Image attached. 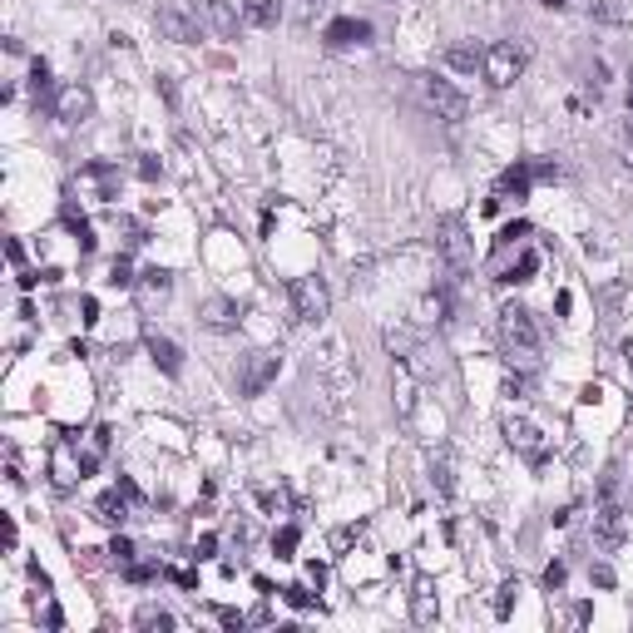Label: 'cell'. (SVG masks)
<instances>
[{"label": "cell", "instance_id": "6da1fadb", "mask_svg": "<svg viewBox=\"0 0 633 633\" xmlns=\"http://www.w3.org/2000/svg\"><path fill=\"white\" fill-rule=\"evenodd\" d=\"M500 342L510 356H534L540 352V326H534L530 307H520V302H505L500 307Z\"/></svg>", "mask_w": 633, "mask_h": 633}, {"label": "cell", "instance_id": "7a4b0ae2", "mask_svg": "<svg viewBox=\"0 0 633 633\" xmlns=\"http://www.w3.org/2000/svg\"><path fill=\"white\" fill-rule=\"evenodd\" d=\"M524 65H530V50L515 45V40H500V45L485 50V80H490V90H510L515 80L524 75Z\"/></svg>", "mask_w": 633, "mask_h": 633}, {"label": "cell", "instance_id": "3957f363", "mask_svg": "<svg viewBox=\"0 0 633 633\" xmlns=\"http://www.w3.org/2000/svg\"><path fill=\"white\" fill-rule=\"evenodd\" d=\"M84 475H90V466H84V456H80V440L60 436L55 446H50V485H55V490H75Z\"/></svg>", "mask_w": 633, "mask_h": 633}, {"label": "cell", "instance_id": "277c9868", "mask_svg": "<svg viewBox=\"0 0 633 633\" xmlns=\"http://www.w3.org/2000/svg\"><path fill=\"white\" fill-rule=\"evenodd\" d=\"M292 312H298V322L322 326L326 312H332V292H326V282L322 278H298L292 282Z\"/></svg>", "mask_w": 633, "mask_h": 633}, {"label": "cell", "instance_id": "5b68a950", "mask_svg": "<svg viewBox=\"0 0 633 633\" xmlns=\"http://www.w3.org/2000/svg\"><path fill=\"white\" fill-rule=\"evenodd\" d=\"M505 440H510V450H520L530 466H544V460H550V440H544L540 426H534V420H524V416L505 420Z\"/></svg>", "mask_w": 633, "mask_h": 633}, {"label": "cell", "instance_id": "8992f818", "mask_svg": "<svg viewBox=\"0 0 633 633\" xmlns=\"http://www.w3.org/2000/svg\"><path fill=\"white\" fill-rule=\"evenodd\" d=\"M168 298H174V272L168 268H144L139 282H134V302H139V312L154 316Z\"/></svg>", "mask_w": 633, "mask_h": 633}, {"label": "cell", "instance_id": "52a82bcc", "mask_svg": "<svg viewBox=\"0 0 633 633\" xmlns=\"http://www.w3.org/2000/svg\"><path fill=\"white\" fill-rule=\"evenodd\" d=\"M278 372H282V356L278 352H252L248 366H242V376H238V392L242 396H262L272 382H278Z\"/></svg>", "mask_w": 633, "mask_h": 633}, {"label": "cell", "instance_id": "ba28073f", "mask_svg": "<svg viewBox=\"0 0 633 633\" xmlns=\"http://www.w3.org/2000/svg\"><path fill=\"white\" fill-rule=\"evenodd\" d=\"M55 119L70 124V129H80V124L94 119V94H90V84H65V90L55 94Z\"/></svg>", "mask_w": 633, "mask_h": 633}, {"label": "cell", "instance_id": "9c48e42d", "mask_svg": "<svg viewBox=\"0 0 633 633\" xmlns=\"http://www.w3.org/2000/svg\"><path fill=\"white\" fill-rule=\"evenodd\" d=\"M75 184L84 188V194H94V198H119L124 174H119V164H104V158H94V164H84L80 174H75Z\"/></svg>", "mask_w": 633, "mask_h": 633}, {"label": "cell", "instance_id": "30bf717a", "mask_svg": "<svg viewBox=\"0 0 633 633\" xmlns=\"http://www.w3.org/2000/svg\"><path fill=\"white\" fill-rule=\"evenodd\" d=\"M426 104L436 109V119H446V124H460V119H466V94H460L450 80H436V75H430V80H426Z\"/></svg>", "mask_w": 633, "mask_h": 633}, {"label": "cell", "instance_id": "8fae6325", "mask_svg": "<svg viewBox=\"0 0 633 633\" xmlns=\"http://www.w3.org/2000/svg\"><path fill=\"white\" fill-rule=\"evenodd\" d=\"M436 242H440V258L450 262V272H466L470 268V238H466V223H460V218H446Z\"/></svg>", "mask_w": 633, "mask_h": 633}, {"label": "cell", "instance_id": "7c38bea8", "mask_svg": "<svg viewBox=\"0 0 633 633\" xmlns=\"http://www.w3.org/2000/svg\"><path fill=\"white\" fill-rule=\"evenodd\" d=\"M154 25H158V35L174 40V45H198V35H203V25H198L194 15H184V10H174V5L158 10Z\"/></svg>", "mask_w": 633, "mask_h": 633}, {"label": "cell", "instance_id": "4fadbf2b", "mask_svg": "<svg viewBox=\"0 0 633 633\" xmlns=\"http://www.w3.org/2000/svg\"><path fill=\"white\" fill-rule=\"evenodd\" d=\"M366 40H372V25L356 20V15H336L332 25L322 30V45L326 50H352V45H366Z\"/></svg>", "mask_w": 633, "mask_h": 633}, {"label": "cell", "instance_id": "5bb4252c", "mask_svg": "<svg viewBox=\"0 0 633 633\" xmlns=\"http://www.w3.org/2000/svg\"><path fill=\"white\" fill-rule=\"evenodd\" d=\"M144 352H149V362H154L164 376H178V372H184V346H178L174 336L149 332V336H144Z\"/></svg>", "mask_w": 633, "mask_h": 633}, {"label": "cell", "instance_id": "9a60e30c", "mask_svg": "<svg viewBox=\"0 0 633 633\" xmlns=\"http://www.w3.org/2000/svg\"><path fill=\"white\" fill-rule=\"evenodd\" d=\"M411 619H416L420 628H430L440 619V594H436V579L420 574L416 589H411Z\"/></svg>", "mask_w": 633, "mask_h": 633}, {"label": "cell", "instance_id": "2e32d148", "mask_svg": "<svg viewBox=\"0 0 633 633\" xmlns=\"http://www.w3.org/2000/svg\"><path fill=\"white\" fill-rule=\"evenodd\" d=\"M198 15H203V25L213 30V35H223V40L238 35V5L233 0H198Z\"/></svg>", "mask_w": 633, "mask_h": 633}, {"label": "cell", "instance_id": "e0dca14e", "mask_svg": "<svg viewBox=\"0 0 633 633\" xmlns=\"http://www.w3.org/2000/svg\"><path fill=\"white\" fill-rule=\"evenodd\" d=\"M129 505H134V500L119 490V485H114V490H104L99 500H94V520H99V524H109V530H119V524L129 520Z\"/></svg>", "mask_w": 633, "mask_h": 633}, {"label": "cell", "instance_id": "ac0fdd59", "mask_svg": "<svg viewBox=\"0 0 633 633\" xmlns=\"http://www.w3.org/2000/svg\"><path fill=\"white\" fill-rule=\"evenodd\" d=\"M198 316H203L208 332H233L242 312H238V302H233V298H208L203 307H198Z\"/></svg>", "mask_w": 633, "mask_h": 633}, {"label": "cell", "instance_id": "d6986e66", "mask_svg": "<svg viewBox=\"0 0 633 633\" xmlns=\"http://www.w3.org/2000/svg\"><path fill=\"white\" fill-rule=\"evenodd\" d=\"M530 184H534V164H515L500 174V184H495V194L500 198H515V203H524L530 198Z\"/></svg>", "mask_w": 633, "mask_h": 633}, {"label": "cell", "instance_id": "ffe728a7", "mask_svg": "<svg viewBox=\"0 0 633 633\" xmlns=\"http://www.w3.org/2000/svg\"><path fill=\"white\" fill-rule=\"evenodd\" d=\"M594 534H599V544H604V550H619V544H624V534H628L624 515H619L614 505H604V510L594 515Z\"/></svg>", "mask_w": 633, "mask_h": 633}, {"label": "cell", "instance_id": "44dd1931", "mask_svg": "<svg viewBox=\"0 0 633 633\" xmlns=\"http://www.w3.org/2000/svg\"><path fill=\"white\" fill-rule=\"evenodd\" d=\"M238 10L258 30H278V20H282V0H238Z\"/></svg>", "mask_w": 633, "mask_h": 633}, {"label": "cell", "instance_id": "7402d4cb", "mask_svg": "<svg viewBox=\"0 0 633 633\" xmlns=\"http://www.w3.org/2000/svg\"><path fill=\"white\" fill-rule=\"evenodd\" d=\"M446 65L456 70V75H475V70L485 65V50L475 45V40H460V45L446 50Z\"/></svg>", "mask_w": 633, "mask_h": 633}, {"label": "cell", "instance_id": "603a6c76", "mask_svg": "<svg viewBox=\"0 0 633 633\" xmlns=\"http://www.w3.org/2000/svg\"><path fill=\"white\" fill-rule=\"evenodd\" d=\"M60 218H65V228L75 233L80 252H94V233H90V223H84V213L75 208V198H65V203H60Z\"/></svg>", "mask_w": 633, "mask_h": 633}, {"label": "cell", "instance_id": "cb8c5ba5", "mask_svg": "<svg viewBox=\"0 0 633 633\" xmlns=\"http://www.w3.org/2000/svg\"><path fill=\"white\" fill-rule=\"evenodd\" d=\"M134 624H139V628H158V633H168V628L178 624V619L168 614L164 604H139V614H134Z\"/></svg>", "mask_w": 633, "mask_h": 633}, {"label": "cell", "instance_id": "d4e9b609", "mask_svg": "<svg viewBox=\"0 0 633 633\" xmlns=\"http://www.w3.org/2000/svg\"><path fill=\"white\" fill-rule=\"evenodd\" d=\"M534 272H540V252H534V248H524L520 258H515L510 268H505V278H500V282H530Z\"/></svg>", "mask_w": 633, "mask_h": 633}, {"label": "cell", "instance_id": "484cf974", "mask_svg": "<svg viewBox=\"0 0 633 633\" xmlns=\"http://www.w3.org/2000/svg\"><path fill=\"white\" fill-rule=\"evenodd\" d=\"M298 544H302L298 524H282V530L272 534V554H278V559H292V554H298Z\"/></svg>", "mask_w": 633, "mask_h": 633}, {"label": "cell", "instance_id": "4316f807", "mask_svg": "<svg viewBox=\"0 0 633 633\" xmlns=\"http://www.w3.org/2000/svg\"><path fill=\"white\" fill-rule=\"evenodd\" d=\"M530 238V223H524V218H515V223H505L500 233H495V252H510L515 242H524Z\"/></svg>", "mask_w": 633, "mask_h": 633}, {"label": "cell", "instance_id": "83f0119b", "mask_svg": "<svg viewBox=\"0 0 633 633\" xmlns=\"http://www.w3.org/2000/svg\"><path fill=\"white\" fill-rule=\"evenodd\" d=\"M134 282H139V278H134V262L129 258H114L109 262V288H134Z\"/></svg>", "mask_w": 633, "mask_h": 633}, {"label": "cell", "instance_id": "f1b7e54d", "mask_svg": "<svg viewBox=\"0 0 633 633\" xmlns=\"http://www.w3.org/2000/svg\"><path fill=\"white\" fill-rule=\"evenodd\" d=\"M520 604V579H510V584H500V599H495V614H510V609Z\"/></svg>", "mask_w": 633, "mask_h": 633}, {"label": "cell", "instance_id": "f546056e", "mask_svg": "<svg viewBox=\"0 0 633 633\" xmlns=\"http://www.w3.org/2000/svg\"><path fill=\"white\" fill-rule=\"evenodd\" d=\"M282 599H288L292 609H316V594L307 584H292V589H282Z\"/></svg>", "mask_w": 633, "mask_h": 633}, {"label": "cell", "instance_id": "4dcf8cb0", "mask_svg": "<svg viewBox=\"0 0 633 633\" xmlns=\"http://www.w3.org/2000/svg\"><path fill=\"white\" fill-rule=\"evenodd\" d=\"M30 90H35V99L50 90V65H45V60H35V65H30Z\"/></svg>", "mask_w": 633, "mask_h": 633}, {"label": "cell", "instance_id": "1f68e13d", "mask_svg": "<svg viewBox=\"0 0 633 633\" xmlns=\"http://www.w3.org/2000/svg\"><path fill=\"white\" fill-rule=\"evenodd\" d=\"M124 579L129 584H149V579H158V564H124Z\"/></svg>", "mask_w": 633, "mask_h": 633}, {"label": "cell", "instance_id": "d6a6232c", "mask_svg": "<svg viewBox=\"0 0 633 633\" xmlns=\"http://www.w3.org/2000/svg\"><path fill=\"white\" fill-rule=\"evenodd\" d=\"M109 554H114V564H134V544L129 540H124V534H114V544H109Z\"/></svg>", "mask_w": 633, "mask_h": 633}, {"label": "cell", "instance_id": "836d02e7", "mask_svg": "<svg viewBox=\"0 0 633 633\" xmlns=\"http://www.w3.org/2000/svg\"><path fill=\"white\" fill-rule=\"evenodd\" d=\"M564 579H569V569H564V564H559V559H554V564L544 569V589H564Z\"/></svg>", "mask_w": 633, "mask_h": 633}, {"label": "cell", "instance_id": "e575fe53", "mask_svg": "<svg viewBox=\"0 0 633 633\" xmlns=\"http://www.w3.org/2000/svg\"><path fill=\"white\" fill-rule=\"evenodd\" d=\"M139 178H149V184H154V178H164V164H158L154 154H144L139 158Z\"/></svg>", "mask_w": 633, "mask_h": 633}, {"label": "cell", "instance_id": "d590c367", "mask_svg": "<svg viewBox=\"0 0 633 633\" xmlns=\"http://www.w3.org/2000/svg\"><path fill=\"white\" fill-rule=\"evenodd\" d=\"M589 579H594L599 589H614V569H609V564H594V569H589Z\"/></svg>", "mask_w": 633, "mask_h": 633}, {"label": "cell", "instance_id": "8d00e7d4", "mask_svg": "<svg viewBox=\"0 0 633 633\" xmlns=\"http://www.w3.org/2000/svg\"><path fill=\"white\" fill-rule=\"evenodd\" d=\"M218 624H223V628H242L248 619H242L238 609H218Z\"/></svg>", "mask_w": 633, "mask_h": 633}, {"label": "cell", "instance_id": "74e56055", "mask_svg": "<svg viewBox=\"0 0 633 633\" xmlns=\"http://www.w3.org/2000/svg\"><path fill=\"white\" fill-rule=\"evenodd\" d=\"M174 584L178 589H198V569H174Z\"/></svg>", "mask_w": 633, "mask_h": 633}, {"label": "cell", "instance_id": "f35d334b", "mask_svg": "<svg viewBox=\"0 0 633 633\" xmlns=\"http://www.w3.org/2000/svg\"><path fill=\"white\" fill-rule=\"evenodd\" d=\"M213 550H218V540H213V534H203V540L194 544V559H213Z\"/></svg>", "mask_w": 633, "mask_h": 633}, {"label": "cell", "instance_id": "ab89813d", "mask_svg": "<svg viewBox=\"0 0 633 633\" xmlns=\"http://www.w3.org/2000/svg\"><path fill=\"white\" fill-rule=\"evenodd\" d=\"M45 628H65V614H60V604H45Z\"/></svg>", "mask_w": 633, "mask_h": 633}, {"label": "cell", "instance_id": "60d3db41", "mask_svg": "<svg viewBox=\"0 0 633 633\" xmlns=\"http://www.w3.org/2000/svg\"><path fill=\"white\" fill-rule=\"evenodd\" d=\"M307 584H312V589L326 584V569H322V564H307Z\"/></svg>", "mask_w": 633, "mask_h": 633}, {"label": "cell", "instance_id": "b9f144b4", "mask_svg": "<svg viewBox=\"0 0 633 633\" xmlns=\"http://www.w3.org/2000/svg\"><path fill=\"white\" fill-rule=\"evenodd\" d=\"M15 544H20V530H15V520L5 515V550H15Z\"/></svg>", "mask_w": 633, "mask_h": 633}, {"label": "cell", "instance_id": "7bdbcfd3", "mask_svg": "<svg viewBox=\"0 0 633 633\" xmlns=\"http://www.w3.org/2000/svg\"><path fill=\"white\" fill-rule=\"evenodd\" d=\"M80 312H84V322H94V316H99V302H94V298H84V302H80Z\"/></svg>", "mask_w": 633, "mask_h": 633}, {"label": "cell", "instance_id": "ee69618b", "mask_svg": "<svg viewBox=\"0 0 633 633\" xmlns=\"http://www.w3.org/2000/svg\"><path fill=\"white\" fill-rule=\"evenodd\" d=\"M540 5H550V10H564V5H569V0H540Z\"/></svg>", "mask_w": 633, "mask_h": 633}, {"label": "cell", "instance_id": "f6af8a7d", "mask_svg": "<svg viewBox=\"0 0 633 633\" xmlns=\"http://www.w3.org/2000/svg\"><path fill=\"white\" fill-rule=\"evenodd\" d=\"M307 5H322V0H307Z\"/></svg>", "mask_w": 633, "mask_h": 633}]
</instances>
